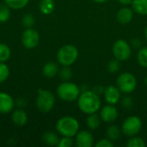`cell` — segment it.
I'll return each mask as SVG.
<instances>
[{
    "instance_id": "cell-35",
    "label": "cell",
    "mask_w": 147,
    "mask_h": 147,
    "mask_svg": "<svg viewBox=\"0 0 147 147\" xmlns=\"http://www.w3.org/2000/svg\"><path fill=\"white\" fill-rule=\"evenodd\" d=\"M132 43H133V46L135 47H139L141 45V41L140 40H138V39H134L132 40Z\"/></svg>"
},
{
    "instance_id": "cell-21",
    "label": "cell",
    "mask_w": 147,
    "mask_h": 147,
    "mask_svg": "<svg viewBox=\"0 0 147 147\" xmlns=\"http://www.w3.org/2000/svg\"><path fill=\"white\" fill-rule=\"evenodd\" d=\"M29 0H4V3L13 9H20L27 6Z\"/></svg>"
},
{
    "instance_id": "cell-13",
    "label": "cell",
    "mask_w": 147,
    "mask_h": 147,
    "mask_svg": "<svg viewBox=\"0 0 147 147\" xmlns=\"http://www.w3.org/2000/svg\"><path fill=\"white\" fill-rule=\"evenodd\" d=\"M103 94H104L105 100L108 102L109 104L115 105L120 101L121 94H120V90L118 89V87L109 85L104 89Z\"/></svg>"
},
{
    "instance_id": "cell-29",
    "label": "cell",
    "mask_w": 147,
    "mask_h": 147,
    "mask_svg": "<svg viewBox=\"0 0 147 147\" xmlns=\"http://www.w3.org/2000/svg\"><path fill=\"white\" fill-rule=\"evenodd\" d=\"M127 146L128 147H145L146 143L142 138L134 136V138L128 140V142L127 143Z\"/></svg>"
},
{
    "instance_id": "cell-28",
    "label": "cell",
    "mask_w": 147,
    "mask_h": 147,
    "mask_svg": "<svg viewBox=\"0 0 147 147\" xmlns=\"http://www.w3.org/2000/svg\"><path fill=\"white\" fill-rule=\"evenodd\" d=\"M34 22H35V20H34V17L32 14L24 15L22 17V23L26 28H32L34 25Z\"/></svg>"
},
{
    "instance_id": "cell-17",
    "label": "cell",
    "mask_w": 147,
    "mask_h": 147,
    "mask_svg": "<svg viewBox=\"0 0 147 147\" xmlns=\"http://www.w3.org/2000/svg\"><path fill=\"white\" fill-rule=\"evenodd\" d=\"M59 136L54 133V132H52V131H48V132H46L43 136H42V140L45 144L50 146H58V144L59 142Z\"/></svg>"
},
{
    "instance_id": "cell-10",
    "label": "cell",
    "mask_w": 147,
    "mask_h": 147,
    "mask_svg": "<svg viewBox=\"0 0 147 147\" xmlns=\"http://www.w3.org/2000/svg\"><path fill=\"white\" fill-rule=\"evenodd\" d=\"M15 107V101L10 95L5 92H0V114L10 113Z\"/></svg>"
},
{
    "instance_id": "cell-25",
    "label": "cell",
    "mask_w": 147,
    "mask_h": 147,
    "mask_svg": "<svg viewBox=\"0 0 147 147\" xmlns=\"http://www.w3.org/2000/svg\"><path fill=\"white\" fill-rule=\"evenodd\" d=\"M138 62L142 67L147 68V47L140 49L138 53Z\"/></svg>"
},
{
    "instance_id": "cell-27",
    "label": "cell",
    "mask_w": 147,
    "mask_h": 147,
    "mask_svg": "<svg viewBox=\"0 0 147 147\" xmlns=\"http://www.w3.org/2000/svg\"><path fill=\"white\" fill-rule=\"evenodd\" d=\"M59 77L63 81H69L72 77V71L70 66H63L60 71H59Z\"/></svg>"
},
{
    "instance_id": "cell-33",
    "label": "cell",
    "mask_w": 147,
    "mask_h": 147,
    "mask_svg": "<svg viewBox=\"0 0 147 147\" xmlns=\"http://www.w3.org/2000/svg\"><path fill=\"white\" fill-rule=\"evenodd\" d=\"M134 102H133V100L130 96H126L123 98L122 100V106L125 108V109H131L132 106H133Z\"/></svg>"
},
{
    "instance_id": "cell-34",
    "label": "cell",
    "mask_w": 147,
    "mask_h": 147,
    "mask_svg": "<svg viewBox=\"0 0 147 147\" xmlns=\"http://www.w3.org/2000/svg\"><path fill=\"white\" fill-rule=\"evenodd\" d=\"M93 91L95 93H96L97 95H101V94H102L104 92V88L102 86H101V85H96V86L94 87Z\"/></svg>"
},
{
    "instance_id": "cell-14",
    "label": "cell",
    "mask_w": 147,
    "mask_h": 147,
    "mask_svg": "<svg viewBox=\"0 0 147 147\" xmlns=\"http://www.w3.org/2000/svg\"><path fill=\"white\" fill-rule=\"evenodd\" d=\"M12 122L17 127H23L28 122V115L22 109H16L11 115Z\"/></svg>"
},
{
    "instance_id": "cell-20",
    "label": "cell",
    "mask_w": 147,
    "mask_h": 147,
    "mask_svg": "<svg viewBox=\"0 0 147 147\" xmlns=\"http://www.w3.org/2000/svg\"><path fill=\"white\" fill-rule=\"evenodd\" d=\"M100 118L96 113L95 114H90V116L87 118V126L90 129L95 130L99 127L101 121Z\"/></svg>"
},
{
    "instance_id": "cell-11",
    "label": "cell",
    "mask_w": 147,
    "mask_h": 147,
    "mask_svg": "<svg viewBox=\"0 0 147 147\" xmlns=\"http://www.w3.org/2000/svg\"><path fill=\"white\" fill-rule=\"evenodd\" d=\"M101 119L108 123L115 121L118 117V111L115 107H114L112 104H109L104 106L100 113Z\"/></svg>"
},
{
    "instance_id": "cell-9",
    "label": "cell",
    "mask_w": 147,
    "mask_h": 147,
    "mask_svg": "<svg viewBox=\"0 0 147 147\" xmlns=\"http://www.w3.org/2000/svg\"><path fill=\"white\" fill-rule=\"evenodd\" d=\"M40 42L39 33L32 28H26L22 34V43L24 47L28 49L34 48Z\"/></svg>"
},
{
    "instance_id": "cell-4",
    "label": "cell",
    "mask_w": 147,
    "mask_h": 147,
    "mask_svg": "<svg viewBox=\"0 0 147 147\" xmlns=\"http://www.w3.org/2000/svg\"><path fill=\"white\" fill-rule=\"evenodd\" d=\"M78 57V50L73 45H65L57 53L58 62L62 66H71L76 62Z\"/></svg>"
},
{
    "instance_id": "cell-36",
    "label": "cell",
    "mask_w": 147,
    "mask_h": 147,
    "mask_svg": "<svg viewBox=\"0 0 147 147\" xmlns=\"http://www.w3.org/2000/svg\"><path fill=\"white\" fill-rule=\"evenodd\" d=\"M118 1L123 5H128L130 3H132V2H133V0H118Z\"/></svg>"
},
{
    "instance_id": "cell-22",
    "label": "cell",
    "mask_w": 147,
    "mask_h": 147,
    "mask_svg": "<svg viewBox=\"0 0 147 147\" xmlns=\"http://www.w3.org/2000/svg\"><path fill=\"white\" fill-rule=\"evenodd\" d=\"M107 136L110 140H117L121 137V130L118 126L112 125L107 130Z\"/></svg>"
},
{
    "instance_id": "cell-1",
    "label": "cell",
    "mask_w": 147,
    "mask_h": 147,
    "mask_svg": "<svg viewBox=\"0 0 147 147\" xmlns=\"http://www.w3.org/2000/svg\"><path fill=\"white\" fill-rule=\"evenodd\" d=\"M78 106L84 114L90 115L96 113L101 108V100L99 95L93 90H84L80 93L78 98Z\"/></svg>"
},
{
    "instance_id": "cell-26",
    "label": "cell",
    "mask_w": 147,
    "mask_h": 147,
    "mask_svg": "<svg viewBox=\"0 0 147 147\" xmlns=\"http://www.w3.org/2000/svg\"><path fill=\"white\" fill-rule=\"evenodd\" d=\"M9 76V69L4 62H0V84L5 82Z\"/></svg>"
},
{
    "instance_id": "cell-3",
    "label": "cell",
    "mask_w": 147,
    "mask_h": 147,
    "mask_svg": "<svg viewBox=\"0 0 147 147\" xmlns=\"http://www.w3.org/2000/svg\"><path fill=\"white\" fill-rule=\"evenodd\" d=\"M80 93V88L76 84L68 81H65L64 83L60 84L57 88L58 96L62 101L67 102H71L78 100Z\"/></svg>"
},
{
    "instance_id": "cell-39",
    "label": "cell",
    "mask_w": 147,
    "mask_h": 147,
    "mask_svg": "<svg viewBox=\"0 0 147 147\" xmlns=\"http://www.w3.org/2000/svg\"><path fill=\"white\" fill-rule=\"evenodd\" d=\"M145 83H146V84L147 85V77L146 78V79H145Z\"/></svg>"
},
{
    "instance_id": "cell-32",
    "label": "cell",
    "mask_w": 147,
    "mask_h": 147,
    "mask_svg": "<svg viewBox=\"0 0 147 147\" xmlns=\"http://www.w3.org/2000/svg\"><path fill=\"white\" fill-rule=\"evenodd\" d=\"M114 146V144L113 142L109 139H103V140H101L100 141H98L96 144V147H113Z\"/></svg>"
},
{
    "instance_id": "cell-16",
    "label": "cell",
    "mask_w": 147,
    "mask_h": 147,
    "mask_svg": "<svg viewBox=\"0 0 147 147\" xmlns=\"http://www.w3.org/2000/svg\"><path fill=\"white\" fill-rule=\"evenodd\" d=\"M59 67L57 65L56 63L54 62H47L44 65L43 68H42V73L46 78H52L53 77H55L58 73H59Z\"/></svg>"
},
{
    "instance_id": "cell-38",
    "label": "cell",
    "mask_w": 147,
    "mask_h": 147,
    "mask_svg": "<svg viewBox=\"0 0 147 147\" xmlns=\"http://www.w3.org/2000/svg\"><path fill=\"white\" fill-rule=\"evenodd\" d=\"M145 36H146V38L147 40V26L146 28V30H145Z\"/></svg>"
},
{
    "instance_id": "cell-8",
    "label": "cell",
    "mask_w": 147,
    "mask_h": 147,
    "mask_svg": "<svg viewBox=\"0 0 147 147\" xmlns=\"http://www.w3.org/2000/svg\"><path fill=\"white\" fill-rule=\"evenodd\" d=\"M113 54L115 58L120 61L127 60L131 56V47L124 40H118L113 46Z\"/></svg>"
},
{
    "instance_id": "cell-37",
    "label": "cell",
    "mask_w": 147,
    "mask_h": 147,
    "mask_svg": "<svg viewBox=\"0 0 147 147\" xmlns=\"http://www.w3.org/2000/svg\"><path fill=\"white\" fill-rule=\"evenodd\" d=\"M92 1L96 2V3H104V2H106L107 0H92Z\"/></svg>"
},
{
    "instance_id": "cell-19",
    "label": "cell",
    "mask_w": 147,
    "mask_h": 147,
    "mask_svg": "<svg viewBox=\"0 0 147 147\" xmlns=\"http://www.w3.org/2000/svg\"><path fill=\"white\" fill-rule=\"evenodd\" d=\"M133 9L140 15H147V0H133Z\"/></svg>"
},
{
    "instance_id": "cell-12",
    "label": "cell",
    "mask_w": 147,
    "mask_h": 147,
    "mask_svg": "<svg viewBox=\"0 0 147 147\" xmlns=\"http://www.w3.org/2000/svg\"><path fill=\"white\" fill-rule=\"evenodd\" d=\"M75 141L77 146L90 147L94 144V137L88 131H81L77 134Z\"/></svg>"
},
{
    "instance_id": "cell-24",
    "label": "cell",
    "mask_w": 147,
    "mask_h": 147,
    "mask_svg": "<svg viewBox=\"0 0 147 147\" xmlns=\"http://www.w3.org/2000/svg\"><path fill=\"white\" fill-rule=\"evenodd\" d=\"M10 8L6 3L0 4V22H7L10 17Z\"/></svg>"
},
{
    "instance_id": "cell-5",
    "label": "cell",
    "mask_w": 147,
    "mask_h": 147,
    "mask_svg": "<svg viewBox=\"0 0 147 147\" xmlns=\"http://www.w3.org/2000/svg\"><path fill=\"white\" fill-rule=\"evenodd\" d=\"M55 103L54 95L47 90L39 89L36 98V107L41 113L50 112Z\"/></svg>"
},
{
    "instance_id": "cell-23",
    "label": "cell",
    "mask_w": 147,
    "mask_h": 147,
    "mask_svg": "<svg viewBox=\"0 0 147 147\" xmlns=\"http://www.w3.org/2000/svg\"><path fill=\"white\" fill-rule=\"evenodd\" d=\"M11 55V51L9 46L4 43H0V62H6Z\"/></svg>"
},
{
    "instance_id": "cell-15",
    "label": "cell",
    "mask_w": 147,
    "mask_h": 147,
    "mask_svg": "<svg viewBox=\"0 0 147 147\" xmlns=\"http://www.w3.org/2000/svg\"><path fill=\"white\" fill-rule=\"evenodd\" d=\"M117 21L121 24L129 23L133 19V10L129 8H122L116 14Z\"/></svg>"
},
{
    "instance_id": "cell-7",
    "label": "cell",
    "mask_w": 147,
    "mask_h": 147,
    "mask_svg": "<svg viewBox=\"0 0 147 147\" xmlns=\"http://www.w3.org/2000/svg\"><path fill=\"white\" fill-rule=\"evenodd\" d=\"M142 127V121L138 116H129L127 117L122 124V133L129 137H134L137 135Z\"/></svg>"
},
{
    "instance_id": "cell-30",
    "label": "cell",
    "mask_w": 147,
    "mask_h": 147,
    "mask_svg": "<svg viewBox=\"0 0 147 147\" xmlns=\"http://www.w3.org/2000/svg\"><path fill=\"white\" fill-rule=\"evenodd\" d=\"M121 68V64H120V60L118 59H112L109 62L108 64V70L111 72V73H116Z\"/></svg>"
},
{
    "instance_id": "cell-31",
    "label": "cell",
    "mask_w": 147,
    "mask_h": 147,
    "mask_svg": "<svg viewBox=\"0 0 147 147\" xmlns=\"http://www.w3.org/2000/svg\"><path fill=\"white\" fill-rule=\"evenodd\" d=\"M73 145V140L70 137H63L59 140L58 144L59 147H71Z\"/></svg>"
},
{
    "instance_id": "cell-18",
    "label": "cell",
    "mask_w": 147,
    "mask_h": 147,
    "mask_svg": "<svg viewBox=\"0 0 147 147\" xmlns=\"http://www.w3.org/2000/svg\"><path fill=\"white\" fill-rule=\"evenodd\" d=\"M40 10L44 15H50L55 9V3L53 0H41L39 4Z\"/></svg>"
},
{
    "instance_id": "cell-6",
    "label": "cell",
    "mask_w": 147,
    "mask_h": 147,
    "mask_svg": "<svg viewBox=\"0 0 147 147\" xmlns=\"http://www.w3.org/2000/svg\"><path fill=\"white\" fill-rule=\"evenodd\" d=\"M116 84L120 91L126 94H130L136 89L137 80L133 74L129 72H123L118 77Z\"/></svg>"
},
{
    "instance_id": "cell-2",
    "label": "cell",
    "mask_w": 147,
    "mask_h": 147,
    "mask_svg": "<svg viewBox=\"0 0 147 147\" xmlns=\"http://www.w3.org/2000/svg\"><path fill=\"white\" fill-rule=\"evenodd\" d=\"M56 129L63 137L72 138L77 135L79 130V123L78 120L71 116H64L56 123Z\"/></svg>"
}]
</instances>
